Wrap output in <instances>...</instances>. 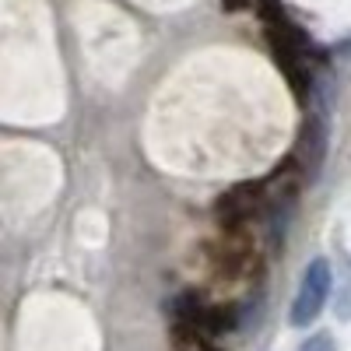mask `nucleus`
Segmentation results:
<instances>
[{
  "label": "nucleus",
  "mask_w": 351,
  "mask_h": 351,
  "mask_svg": "<svg viewBox=\"0 0 351 351\" xmlns=\"http://www.w3.org/2000/svg\"><path fill=\"white\" fill-rule=\"evenodd\" d=\"M330 285H334L330 263L313 260L306 267V274H302V281H299V295H295V302H291V327H306L324 313V306L330 299Z\"/></svg>",
  "instance_id": "obj_1"
},
{
  "label": "nucleus",
  "mask_w": 351,
  "mask_h": 351,
  "mask_svg": "<svg viewBox=\"0 0 351 351\" xmlns=\"http://www.w3.org/2000/svg\"><path fill=\"white\" fill-rule=\"evenodd\" d=\"M256 193H260V186H253V183H243V186H236L232 193H225L218 200L221 225H243L256 211Z\"/></svg>",
  "instance_id": "obj_2"
},
{
  "label": "nucleus",
  "mask_w": 351,
  "mask_h": 351,
  "mask_svg": "<svg viewBox=\"0 0 351 351\" xmlns=\"http://www.w3.org/2000/svg\"><path fill=\"white\" fill-rule=\"evenodd\" d=\"M299 351H337V348H334V337H330V334H316V337H309Z\"/></svg>",
  "instance_id": "obj_3"
}]
</instances>
